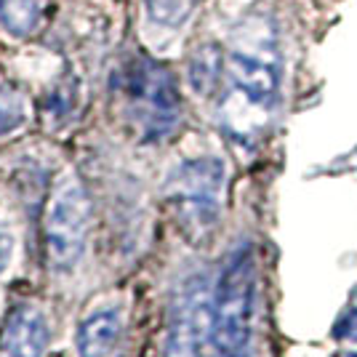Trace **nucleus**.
Wrapping results in <instances>:
<instances>
[{
    "label": "nucleus",
    "mask_w": 357,
    "mask_h": 357,
    "mask_svg": "<svg viewBox=\"0 0 357 357\" xmlns=\"http://www.w3.org/2000/svg\"><path fill=\"white\" fill-rule=\"evenodd\" d=\"M128 99L136 128L147 142H160L176 128L181 118V96L168 67L152 59H134L118 77Z\"/></svg>",
    "instance_id": "obj_2"
},
{
    "label": "nucleus",
    "mask_w": 357,
    "mask_h": 357,
    "mask_svg": "<svg viewBox=\"0 0 357 357\" xmlns=\"http://www.w3.org/2000/svg\"><path fill=\"white\" fill-rule=\"evenodd\" d=\"M163 357H224L213 331V288L203 275L178 285Z\"/></svg>",
    "instance_id": "obj_4"
},
{
    "label": "nucleus",
    "mask_w": 357,
    "mask_h": 357,
    "mask_svg": "<svg viewBox=\"0 0 357 357\" xmlns=\"http://www.w3.org/2000/svg\"><path fill=\"white\" fill-rule=\"evenodd\" d=\"M251 243L240 245L224 259L219 280L213 285V331L224 357H248L253 317V288H256Z\"/></svg>",
    "instance_id": "obj_1"
},
{
    "label": "nucleus",
    "mask_w": 357,
    "mask_h": 357,
    "mask_svg": "<svg viewBox=\"0 0 357 357\" xmlns=\"http://www.w3.org/2000/svg\"><path fill=\"white\" fill-rule=\"evenodd\" d=\"M27 120L24 96L16 89H0V136L16 131Z\"/></svg>",
    "instance_id": "obj_12"
},
{
    "label": "nucleus",
    "mask_w": 357,
    "mask_h": 357,
    "mask_svg": "<svg viewBox=\"0 0 357 357\" xmlns=\"http://www.w3.org/2000/svg\"><path fill=\"white\" fill-rule=\"evenodd\" d=\"M229 80L235 83V89L248 99L253 105L269 107L278 96V70L275 64H269L267 59L261 56H253V54H243V51H235L229 56Z\"/></svg>",
    "instance_id": "obj_7"
},
{
    "label": "nucleus",
    "mask_w": 357,
    "mask_h": 357,
    "mask_svg": "<svg viewBox=\"0 0 357 357\" xmlns=\"http://www.w3.org/2000/svg\"><path fill=\"white\" fill-rule=\"evenodd\" d=\"M45 0H0V24L11 35H32L40 27Z\"/></svg>",
    "instance_id": "obj_10"
},
{
    "label": "nucleus",
    "mask_w": 357,
    "mask_h": 357,
    "mask_svg": "<svg viewBox=\"0 0 357 357\" xmlns=\"http://www.w3.org/2000/svg\"><path fill=\"white\" fill-rule=\"evenodd\" d=\"M336 339H347V342H357V310H352L349 314H344L342 320L333 328Z\"/></svg>",
    "instance_id": "obj_13"
},
{
    "label": "nucleus",
    "mask_w": 357,
    "mask_h": 357,
    "mask_svg": "<svg viewBox=\"0 0 357 357\" xmlns=\"http://www.w3.org/2000/svg\"><path fill=\"white\" fill-rule=\"evenodd\" d=\"M11 248H14V240H11V232L0 224V272L6 269V264L11 261Z\"/></svg>",
    "instance_id": "obj_14"
},
{
    "label": "nucleus",
    "mask_w": 357,
    "mask_h": 357,
    "mask_svg": "<svg viewBox=\"0 0 357 357\" xmlns=\"http://www.w3.org/2000/svg\"><path fill=\"white\" fill-rule=\"evenodd\" d=\"M149 19L163 27H181L192 14L197 0H144Z\"/></svg>",
    "instance_id": "obj_11"
},
{
    "label": "nucleus",
    "mask_w": 357,
    "mask_h": 357,
    "mask_svg": "<svg viewBox=\"0 0 357 357\" xmlns=\"http://www.w3.org/2000/svg\"><path fill=\"white\" fill-rule=\"evenodd\" d=\"M48 336L51 328L45 314L30 304H19L3 326L0 352L3 357H40L48 347Z\"/></svg>",
    "instance_id": "obj_6"
},
{
    "label": "nucleus",
    "mask_w": 357,
    "mask_h": 357,
    "mask_svg": "<svg viewBox=\"0 0 357 357\" xmlns=\"http://www.w3.org/2000/svg\"><path fill=\"white\" fill-rule=\"evenodd\" d=\"M224 70V54L219 45L206 43L195 51V56L190 59V86L195 93L208 96L211 91L216 89L219 75Z\"/></svg>",
    "instance_id": "obj_9"
},
{
    "label": "nucleus",
    "mask_w": 357,
    "mask_h": 357,
    "mask_svg": "<svg viewBox=\"0 0 357 357\" xmlns=\"http://www.w3.org/2000/svg\"><path fill=\"white\" fill-rule=\"evenodd\" d=\"M120 336H123L120 310L107 307V310L89 314L77 328V339H75L77 357H109L118 349Z\"/></svg>",
    "instance_id": "obj_8"
},
{
    "label": "nucleus",
    "mask_w": 357,
    "mask_h": 357,
    "mask_svg": "<svg viewBox=\"0 0 357 357\" xmlns=\"http://www.w3.org/2000/svg\"><path fill=\"white\" fill-rule=\"evenodd\" d=\"M224 178L227 171L219 158H195L174 168L165 192L190 238L197 240L213 229L222 208Z\"/></svg>",
    "instance_id": "obj_3"
},
{
    "label": "nucleus",
    "mask_w": 357,
    "mask_h": 357,
    "mask_svg": "<svg viewBox=\"0 0 357 357\" xmlns=\"http://www.w3.org/2000/svg\"><path fill=\"white\" fill-rule=\"evenodd\" d=\"M89 197L80 181L67 176L56 187L45 213V253L54 272H73L86 251L89 235Z\"/></svg>",
    "instance_id": "obj_5"
},
{
    "label": "nucleus",
    "mask_w": 357,
    "mask_h": 357,
    "mask_svg": "<svg viewBox=\"0 0 357 357\" xmlns=\"http://www.w3.org/2000/svg\"><path fill=\"white\" fill-rule=\"evenodd\" d=\"M344 357H357V352H347Z\"/></svg>",
    "instance_id": "obj_15"
}]
</instances>
